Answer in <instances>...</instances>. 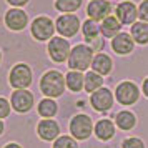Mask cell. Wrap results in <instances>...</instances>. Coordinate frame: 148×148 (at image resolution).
Here are the masks:
<instances>
[{
  "mask_svg": "<svg viewBox=\"0 0 148 148\" xmlns=\"http://www.w3.org/2000/svg\"><path fill=\"white\" fill-rule=\"evenodd\" d=\"M65 77L58 70H48L40 78V92L45 95V98H57L62 97L65 92Z\"/></svg>",
  "mask_w": 148,
  "mask_h": 148,
  "instance_id": "cell-1",
  "label": "cell"
},
{
  "mask_svg": "<svg viewBox=\"0 0 148 148\" xmlns=\"http://www.w3.org/2000/svg\"><path fill=\"white\" fill-rule=\"evenodd\" d=\"M93 48L90 45H85V43H78L72 48L70 52V57L67 60V65L70 70H75V72H85L92 67V62H93Z\"/></svg>",
  "mask_w": 148,
  "mask_h": 148,
  "instance_id": "cell-2",
  "label": "cell"
},
{
  "mask_svg": "<svg viewBox=\"0 0 148 148\" xmlns=\"http://www.w3.org/2000/svg\"><path fill=\"white\" fill-rule=\"evenodd\" d=\"M55 32V22L47 15H38L30 23V34L37 42H50Z\"/></svg>",
  "mask_w": 148,
  "mask_h": 148,
  "instance_id": "cell-3",
  "label": "cell"
},
{
  "mask_svg": "<svg viewBox=\"0 0 148 148\" xmlns=\"http://www.w3.org/2000/svg\"><path fill=\"white\" fill-rule=\"evenodd\" d=\"M34 73L27 63H15L8 73V85L14 90H27L32 85Z\"/></svg>",
  "mask_w": 148,
  "mask_h": 148,
  "instance_id": "cell-4",
  "label": "cell"
},
{
  "mask_svg": "<svg viewBox=\"0 0 148 148\" xmlns=\"http://www.w3.org/2000/svg\"><path fill=\"white\" fill-rule=\"evenodd\" d=\"M80 18L75 14H62L55 20V28L60 37L63 38H72L80 32Z\"/></svg>",
  "mask_w": 148,
  "mask_h": 148,
  "instance_id": "cell-5",
  "label": "cell"
},
{
  "mask_svg": "<svg viewBox=\"0 0 148 148\" xmlns=\"http://www.w3.org/2000/svg\"><path fill=\"white\" fill-rule=\"evenodd\" d=\"M70 52H72L70 42L67 38H63V37H53L47 45V53L55 63L67 62L68 57H70Z\"/></svg>",
  "mask_w": 148,
  "mask_h": 148,
  "instance_id": "cell-6",
  "label": "cell"
},
{
  "mask_svg": "<svg viewBox=\"0 0 148 148\" xmlns=\"http://www.w3.org/2000/svg\"><path fill=\"white\" fill-rule=\"evenodd\" d=\"M93 132V121L88 115H75L70 120V133L75 140H87Z\"/></svg>",
  "mask_w": 148,
  "mask_h": 148,
  "instance_id": "cell-7",
  "label": "cell"
},
{
  "mask_svg": "<svg viewBox=\"0 0 148 148\" xmlns=\"http://www.w3.org/2000/svg\"><path fill=\"white\" fill-rule=\"evenodd\" d=\"M3 23L10 32H22L28 25V14L23 8H8L3 15Z\"/></svg>",
  "mask_w": 148,
  "mask_h": 148,
  "instance_id": "cell-8",
  "label": "cell"
},
{
  "mask_svg": "<svg viewBox=\"0 0 148 148\" xmlns=\"http://www.w3.org/2000/svg\"><path fill=\"white\" fill-rule=\"evenodd\" d=\"M35 103L34 93L30 90H14L10 95V105L17 113H27Z\"/></svg>",
  "mask_w": 148,
  "mask_h": 148,
  "instance_id": "cell-9",
  "label": "cell"
},
{
  "mask_svg": "<svg viewBox=\"0 0 148 148\" xmlns=\"http://www.w3.org/2000/svg\"><path fill=\"white\" fill-rule=\"evenodd\" d=\"M112 2L110 0H90L87 5V15L93 22H103L107 17L112 15Z\"/></svg>",
  "mask_w": 148,
  "mask_h": 148,
  "instance_id": "cell-10",
  "label": "cell"
},
{
  "mask_svg": "<svg viewBox=\"0 0 148 148\" xmlns=\"http://www.w3.org/2000/svg\"><path fill=\"white\" fill-rule=\"evenodd\" d=\"M82 34H83V38L85 42L90 43V47L95 50H100L103 47V42H101V32H100V25H98V22H93L87 18V20L82 23Z\"/></svg>",
  "mask_w": 148,
  "mask_h": 148,
  "instance_id": "cell-11",
  "label": "cell"
},
{
  "mask_svg": "<svg viewBox=\"0 0 148 148\" xmlns=\"http://www.w3.org/2000/svg\"><path fill=\"white\" fill-rule=\"evenodd\" d=\"M115 17L120 20L121 25H130L132 27L138 18V7L130 0H123L115 8Z\"/></svg>",
  "mask_w": 148,
  "mask_h": 148,
  "instance_id": "cell-12",
  "label": "cell"
},
{
  "mask_svg": "<svg viewBox=\"0 0 148 148\" xmlns=\"http://www.w3.org/2000/svg\"><path fill=\"white\" fill-rule=\"evenodd\" d=\"M115 95H116V100L120 101L121 105H133L140 97V90L133 82H121L116 87Z\"/></svg>",
  "mask_w": 148,
  "mask_h": 148,
  "instance_id": "cell-13",
  "label": "cell"
},
{
  "mask_svg": "<svg viewBox=\"0 0 148 148\" xmlns=\"http://www.w3.org/2000/svg\"><path fill=\"white\" fill-rule=\"evenodd\" d=\"M90 103L97 112H107L113 107V93L108 88H100L90 95Z\"/></svg>",
  "mask_w": 148,
  "mask_h": 148,
  "instance_id": "cell-14",
  "label": "cell"
},
{
  "mask_svg": "<svg viewBox=\"0 0 148 148\" xmlns=\"http://www.w3.org/2000/svg\"><path fill=\"white\" fill-rule=\"evenodd\" d=\"M37 133L40 136L42 140L45 141H53L60 136V127L55 120H42L38 125H37Z\"/></svg>",
  "mask_w": 148,
  "mask_h": 148,
  "instance_id": "cell-15",
  "label": "cell"
},
{
  "mask_svg": "<svg viewBox=\"0 0 148 148\" xmlns=\"http://www.w3.org/2000/svg\"><path fill=\"white\" fill-rule=\"evenodd\" d=\"M112 48L115 53L118 55H128L133 52L135 48V42L132 38V35L127 32H120L115 38H112Z\"/></svg>",
  "mask_w": 148,
  "mask_h": 148,
  "instance_id": "cell-16",
  "label": "cell"
},
{
  "mask_svg": "<svg viewBox=\"0 0 148 148\" xmlns=\"http://www.w3.org/2000/svg\"><path fill=\"white\" fill-rule=\"evenodd\" d=\"M121 27L123 25L120 23V20L115 15H110L100 23V32L105 38H115L121 32Z\"/></svg>",
  "mask_w": 148,
  "mask_h": 148,
  "instance_id": "cell-17",
  "label": "cell"
},
{
  "mask_svg": "<svg viewBox=\"0 0 148 148\" xmlns=\"http://www.w3.org/2000/svg\"><path fill=\"white\" fill-rule=\"evenodd\" d=\"M112 68H113V60L108 57L107 53H97L93 57V62H92V70H93L95 73L98 75H108L112 72Z\"/></svg>",
  "mask_w": 148,
  "mask_h": 148,
  "instance_id": "cell-18",
  "label": "cell"
},
{
  "mask_svg": "<svg viewBox=\"0 0 148 148\" xmlns=\"http://www.w3.org/2000/svg\"><path fill=\"white\" fill-rule=\"evenodd\" d=\"M130 35L135 43L138 45H147L148 43V23L147 22H135L130 27Z\"/></svg>",
  "mask_w": 148,
  "mask_h": 148,
  "instance_id": "cell-19",
  "label": "cell"
},
{
  "mask_svg": "<svg viewBox=\"0 0 148 148\" xmlns=\"http://www.w3.org/2000/svg\"><path fill=\"white\" fill-rule=\"evenodd\" d=\"M65 83H67V88L73 93H78L80 90H83L85 87V75L82 72H75V70H70L67 75H65Z\"/></svg>",
  "mask_w": 148,
  "mask_h": 148,
  "instance_id": "cell-20",
  "label": "cell"
},
{
  "mask_svg": "<svg viewBox=\"0 0 148 148\" xmlns=\"http://www.w3.org/2000/svg\"><path fill=\"white\" fill-rule=\"evenodd\" d=\"M95 135L100 138V140L107 141V140H112L115 135V127L113 123L107 118H103V120H98L97 121V125H95Z\"/></svg>",
  "mask_w": 148,
  "mask_h": 148,
  "instance_id": "cell-21",
  "label": "cell"
},
{
  "mask_svg": "<svg viewBox=\"0 0 148 148\" xmlns=\"http://www.w3.org/2000/svg\"><path fill=\"white\" fill-rule=\"evenodd\" d=\"M37 112L40 116L43 118H52L57 115L58 112V105H57V101L53 98H43V100L38 101V107H37Z\"/></svg>",
  "mask_w": 148,
  "mask_h": 148,
  "instance_id": "cell-22",
  "label": "cell"
},
{
  "mask_svg": "<svg viewBox=\"0 0 148 148\" xmlns=\"http://www.w3.org/2000/svg\"><path fill=\"white\" fill-rule=\"evenodd\" d=\"M83 5V0H55L53 7L60 14H75Z\"/></svg>",
  "mask_w": 148,
  "mask_h": 148,
  "instance_id": "cell-23",
  "label": "cell"
},
{
  "mask_svg": "<svg viewBox=\"0 0 148 148\" xmlns=\"http://www.w3.org/2000/svg\"><path fill=\"white\" fill-rule=\"evenodd\" d=\"M101 85H103V77H101V75L95 73L93 70L85 75V87L83 88L87 90L88 93H93L97 90H100Z\"/></svg>",
  "mask_w": 148,
  "mask_h": 148,
  "instance_id": "cell-24",
  "label": "cell"
},
{
  "mask_svg": "<svg viewBox=\"0 0 148 148\" xmlns=\"http://www.w3.org/2000/svg\"><path fill=\"white\" fill-rule=\"evenodd\" d=\"M135 115L130 113V112H120V113H116V125L118 128L121 130H132L135 127Z\"/></svg>",
  "mask_w": 148,
  "mask_h": 148,
  "instance_id": "cell-25",
  "label": "cell"
},
{
  "mask_svg": "<svg viewBox=\"0 0 148 148\" xmlns=\"http://www.w3.org/2000/svg\"><path fill=\"white\" fill-rule=\"evenodd\" d=\"M52 148H78V143H77V140H75L73 136L63 135V136H58L53 141V147Z\"/></svg>",
  "mask_w": 148,
  "mask_h": 148,
  "instance_id": "cell-26",
  "label": "cell"
},
{
  "mask_svg": "<svg viewBox=\"0 0 148 148\" xmlns=\"http://www.w3.org/2000/svg\"><path fill=\"white\" fill-rule=\"evenodd\" d=\"M10 110H12L10 101L7 98H3V97H0V120L7 118L8 115H10Z\"/></svg>",
  "mask_w": 148,
  "mask_h": 148,
  "instance_id": "cell-27",
  "label": "cell"
},
{
  "mask_svg": "<svg viewBox=\"0 0 148 148\" xmlns=\"http://www.w3.org/2000/svg\"><path fill=\"white\" fill-rule=\"evenodd\" d=\"M138 18L140 22H147L148 23V0H141L138 5Z\"/></svg>",
  "mask_w": 148,
  "mask_h": 148,
  "instance_id": "cell-28",
  "label": "cell"
},
{
  "mask_svg": "<svg viewBox=\"0 0 148 148\" xmlns=\"http://www.w3.org/2000/svg\"><path fill=\"white\" fill-rule=\"evenodd\" d=\"M121 148H145V145H143V141L140 138H127L123 141Z\"/></svg>",
  "mask_w": 148,
  "mask_h": 148,
  "instance_id": "cell-29",
  "label": "cell"
},
{
  "mask_svg": "<svg viewBox=\"0 0 148 148\" xmlns=\"http://www.w3.org/2000/svg\"><path fill=\"white\" fill-rule=\"evenodd\" d=\"M5 2H7L12 8H22V7H25L30 0H5Z\"/></svg>",
  "mask_w": 148,
  "mask_h": 148,
  "instance_id": "cell-30",
  "label": "cell"
},
{
  "mask_svg": "<svg viewBox=\"0 0 148 148\" xmlns=\"http://www.w3.org/2000/svg\"><path fill=\"white\" fill-rule=\"evenodd\" d=\"M3 148H22V147L18 145V143H14V141H10V143H7V145H5Z\"/></svg>",
  "mask_w": 148,
  "mask_h": 148,
  "instance_id": "cell-31",
  "label": "cell"
},
{
  "mask_svg": "<svg viewBox=\"0 0 148 148\" xmlns=\"http://www.w3.org/2000/svg\"><path fill=\"white\" fill-rule=\"evenodd\" d=\"M143 93H145V95L148 97V78H147L145 82H143Z\"/></svg>",
  "mask_w": 148,
  "mask_h": 148,
  "instance_id": "cell-32",
  "label": "cell"
},
{
  "mask_svg": "<svg viewBox=\"0 0 148 148\" xmlns=\"http://www.w3.org/2000/svg\"><path fill=\"white\" fill-rule=\"evenodd\" d=\"M3 130H5V125H3V121L0 120V135L3 133Z\"/></svg>",
  "mask_w": 148,
  "mask_h": 148,
  "instance_id": "cell-33",
  "label": "cell"
},
{
  "mask_svg": "<svg viewBox=\"0 0 148 148\" xmlns=\"http://www.w3.org/2000/svg\"><path fill=\"white\" fill-rule=\"evenodd\" d=\"M0 63H2V52H0Z\"/></svg>",
  "mask_w": 148,
  "mask_h": 148,
  "instance_id": "cell-34",
  "label": "cell"
}]
</instances>
